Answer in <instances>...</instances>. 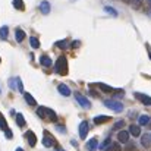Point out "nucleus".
<instances>
[{
  "label": "nucleus",
  "mask_w": 151,
  "mask_h": 151,
  "mask_svg": "<svg viewBox=\"0 0 151 151\" xmlns=\"http://www.w3.org/2000/svg\"><path fill=\"white\" fill-rule=\"evenodd\" d=\"M54 72H56V73H59V75H62V76L68 75V72H69V68H68V59H66L65 56H60V57L56 60Z\"/></svg>",
  "instance_id": "1"
},
{
  "label": "nucleus",
  "mask_w": 151,
  "mask_h": 151,
  "mask_svg": "<svg viewBox=\"0 0 151 151\" xmlns=\"http://www.w3.org/2000/svg\"><path fill=\"white\" fill-rule=\"evenodd\" d=\"M104 106L110 110H113L114 113H120L123 110V104L117 100H104Z\"/></svg>",
  "instance_id": "2"
},
{
  "label": "nucleus",
  "mask_w": 151,
  "mask_h": 151,
  "mask_svg": "<svg viewBox=\"0 0 151 151\" xmlns=\"http://www.w3.org/2000/svg\"><path fill=\"white\" fill-rule=\"evenodd\" d=\"M75 99H76V101L79 103V106H82L84 109H90V107H91V103H90V100H88L87 97L81 96L79 93H76V94H75Z\"/></svg>",
  "instance_id": "3"
},
{
  "label": "nucleus",
  "mask_w": 151,
  "mask_h": 151,
  "mask_svg": "<svg viewBox=\"0 0 151 151\" xmlns=\"http://www.w3.org/2000/svg\"><path fill=\"white\" fill-rule=\"evenodd\" d=\"M79 138L81 139H85L87 138V134H88V122L87 120H82L81 123H79Z\"/></svg>",
  "instance_id": "4"
},
{
  "label": "nucleus",
  "mask_w": 151,
  "mask_h": 151,
  "mask_svg": "<svg viewBox=\"0 0 151 151\" xmlns=\"http://www.w3.org/2000/svg\"><path fill=\"white\" fill-rule=\"evenodd\" d=\"M43 145H44V147H47V148H50V147H53V145H54V138H53L50 134H49V131H44Z\"/></svg>",
  "instance_id": "5"
},
{
  "label": "nucleus",
  "mask_w": 151,
  "mask_h": 151,
  "mask_svg": "<svg viewBox=\"0 0 151 151\" xmlns=\"http://www.w3.org/2000/svg\"><path fill=\"white\" fill-rule=\"evenodd\" d=\"M135 99L139 100L144 106H151V97L150 96H145V94H141V93H135Z\"/></svg>",
  "instance_id": "6"
},
{
  "label": "nucleus",
  "mask_w": 151,
  "mask_h": 151,
  "mask_svg": "<svg viewBox=\"0 0 151 151\" xmlns=\"http://www.w3.org/2000/svg\"><path fill=\"white\" fill-rule=\"evenodd\" d=\"M25 138L28 139V144H29L31 147H35V144H37V137H35V134H34L32 131H28V132L25 134Z\"/></svg>",
  "instance_id": "7"
},
{
  "label": "nucleus",
  "mask_w": 151,
  "mask_h": 151,
  "mask_svg": "<svg viewBox=\"0 0 151 151\" xmlns=\"http://www.w3.org/2000/svg\"><path fill=\"white\" fill-rule=\"evenodd\" d=\"M44 111H46V119H49L50 122H56L57 120V114L54 110H51L49 107H44Z\"/></svg>",
  "instance_id": "8"
},
{
  "label": "nucleus",
  "mask_w": 151,
  "mask_h": 151,
  "mask_svg": "<svg viewBox=\"0 0 151 151\" xmlns=\"http://www.w3.org/2000/svg\"><path fill=\"white\" fill-rule=\"evenodd\" d=\"M117 139H119V142H122V144H128V141H129V132H128V131H120V132L117 134Z\"/></svg>",
  "instance_id": "9"
},
{
  "label": "nucleus",
  "mask_w": 151,
  "mask_h": 151,
  "mask_svg": "<svg viewBox=\"0 0 151 151\" xmlns=\"http://www.w3.org/2000/svg\"><path fill=\"white\" fill-rule=\"evenodd\" d=\"M40 12L43 13V15H49L50 13V3L49 1H41L40 3Z\"/></svg>",
  "instance_id": "10"
},
{
  "label": "nucleus",
  "mask_w": 151,
  "mask_h": 151,
  "mask_svg": "<svg viewBox=\"0 0 151 151\" xmlns=\"http://www.w3.org/2000/svg\"><path fill=\"white\" fill-rule=\"evenodd\" d=\"M57 90H59V93H60L62 96H65V97H69V96H70V90H69V87L65 85V84H59Z\"/></svg>",
  "instance_id": "11"
},
{
  "label": "nucleus",
  "mask_w": 151,
  "mask_h": 151,
  "mask_svg": "<svg viewBox=\"0 0 151 151\" xmlns=\"http://www.w3.org/2000/svg\"><path fill=\"white\" fill-rule=\"evenodd\" d=\"M129 135H134V137H139L141 135V128L138 125H131L129 126Z\"/></svg>",
  "instance_id": "12"
},
{
  "label": "nucleus",
  "mask_w": 151,
  "mask_h": 151,
  "mask_svg": "<svg viewBox=\"0 0 151 151\" xmlns=\"http://www.w3.org/2000/svg\"><path fill=\"white\" fill-rule=\"evenodd\" d=\"M141 144H142L144 148H150L151 147V137L148 134H145V135L141 137Z\"/></svg>",
  "instance_id": "13"
},
{
  "label": "nucleus",
  "mask_w": 151,
  "mask_h": 151,
  "mask_svg": "<svg viewBox=\"0 0 151 151\" xmlns=\"http://www.w3.org/2000/svg\"><path fill=\"white\" fill-rule=\"evenodd\" d=\"M15 37H16V41L18 43H22L24 40H25V31H22V29H16L15 31Z\"/></svg>",
  "instance_id": "14"
},
{
  "label": "nucleus",
  "mask_w": 151,
  "mask_h": 151,
  "mask_svg": "<svg viewBox=\"0 0 151 151\" xmlns=\"http://www.w3.org/2000/svg\"><path fill=\"white\" fill-rule=\"evenodd\" d=\"M40 62H41V65H43L44 68H50L51 66V59L49 56H46V54H43V56L40 57Z\"/></svg>",
  "instance_id": "15"
},
{
  "label": "nucleus",
  "mask_w": 151,
  "mask_h": 151,
  "mask_svg": "<svg viewBox=\"0 0 151 151\" xmlns=\"http://www.w3.org/2000/svg\"><path fill=\"white\" fill-rule=\"evenodd\" d=\"M96 148H97V138H91V139L87 142V150L96 151Z\"/></svg>",
  "instance_id": "16"
},
{
  "label": "nucleus",
  "mask_w": 151,
  "mask_h": 151,
  "mask_svg": "<svg viewBox=\"0 0 151 151\" xmlns=\"http://www.w3.org/2000/svg\"><path fill=\"white\" fill-rule=\"evenodd\" d=\"M107 120H110V117H109V116H106V114H103V116H96V117H94V123H96V125L106 123Z\"/></svg>",
  "instance_id": "17"
},
{
  "label": "nucleus",
  "mask_w": 151,
  "mask_h": 151,
  "mask_svg": "<svg viewBox=\"0 0 151 151\" xmlns=\"http://www.w3.org/2000/svg\"><path fill=\"white\" fill-rule=\"evenodd\" d=\"M24 99H25V101L29 104V106H35L37 104V101H35V99L29 94V93H24Z\"/></svg>",
  "instance_id": "18"
},
{
  "label": "nucleus",
  "mask_w": 151,
  "mask_h": 151,
  "mask_svg": "<svg viewBox=\"0 0 151 151\" xmlns=\"http://www.w3.org/2000/svg\"><path fill=\"white\" fill-rule=\"evenodd\" d=\"M138 123H139V126L148 125V123H150V116H148V114H142V116H139V119H138Z\"/></svg>",
  "instance_id": "19"
},
{
  "label": "nucleus",
  "mask_w": 151,
  "mask_h": 151,
  "mask_svg": "<svg viewBox=\"0 0 151 151\" xmlns=\"http://www.w3.org/2000/svg\"><path fill=\"white\" fill-rule=\"evenodd\" d=\"M9 35V27H1L0 28V38L1 40H6Z\"/></svg>",
  "instance_id": "20"
},
{
  "label": "nucleus",
  "mask_w": 151,
  "mask_h": 151,
  "mask_svg": "<svg viewBox=\"0 0 151 151\" xmlns=\"http://www.w3.org/2000/svg\"><path fill=\"white\" fill-rule=\"evenodd\" d=\"M29 44H31L32 49H38V47H40V40H38L37 37H31V38H29Z\"/></svg>",
  "instance_id": "21"
},
{
  "label": "nucleus",
  "mask_w": 151,
  "mask_h": 151,
  "mask_svg": "<svg viewBox=\"0 0 151 151\" xmlns=\"http://www.w3.org/2000/svg\"><path fill=\"white\" fill-rule=\"evenodd\" d=\"M16 123H18V126H25V119H24V114H21V113H18L16 114Z\"/></svg>",
  "instance_id": "22"
},
{
  "label": "nucleus",
  "mask_w": 151,
  "mask_h": 151,
  "mask_svg": "<svg viewBox=\"0 0 151 151\" xmlns=\"http://www.w3.org/2000/svg\"><path fill=\"white\" fill-rule=\"evenodd\" d=\"M13 6H15V9H18V10H24V9H25V4H24L22 0H13Z\"/></svg>",
  "instance_id": "23"
},
{
  "label": "nucleus",
  "mask_w": 151,
  "mask_h": 151,
  "mask_svg": "<svg viewBox=\"0 0 151 151\" xmlns=\"http://www.w3.org/2000/svg\"><path fill=\"white\" fill-rule=\"evenodd\" d=\"M99 87H100L101 91H104V93H113V91H114V88H113V87H109L107 84H100Z\"/></svg>",
  "instance_id": "24"
},
{
  "label": "nucleus",
  "mask_w": 151,
  "mask_h": 151,
  "mask_svg": "<svg viewBox=\"0 0 151 151\" xmlns=\"http://www.w3.org/2000/svg\"><path fill=\"white\" fill-rule=\"evenodd\" d=\"M110 144H111V141H110V138H107V139H104V142H101L100 145H99V148H100L101 151H104Z\"/></svg>",
  "instance_id": "25"
},
{
  "label": "nucleus",
  "mask_w": 151,
  "mask_h": 151,
  "mask_svg": "<svg viewBox=\"0 0 151 151\" xmlns=\"http://www.w3.org/2000/svg\"><path fill=\"white\" fill-rule=\"evenodd\" d=\"M104 151H120V145L113 142V144H110V145H109V147H107Z\"/></svg>",
  "instance_id": "26"
},
{
  "label": "nucleus",
  "mask_w": 151,
  "mask_h": 151,
  "mask_svg": "<svg viewBox=\"0 0 151 151\" xmlns=\"http://www.w3.org/2000/svg\"><path fill=\"white\" fill-rule=\"evenodd\" d=\"M0 129H3V131L7 129V123H6V120H4V117H3L1 113H0Z\"/></svg>",
  "instance_id": "27"
},
{
  "label": "nucleus",
  "mask_w": 151,
  "mask_h": 151,
  "mask_svg": "<svg viewBox=\"0 0 151 151\" xmlns=\"http://www.w3.org/2000/svg\"><path fill=\"white\" fill-rule=\"evenodd\" d=\"M56 46H57L59 49H66V47H68V38H66V40H62V41H57Z\"/></svg>",
  "instance_id": "28"
},
{
  "label": "nucleus",
  "mask_w": 151,
  "mask_h": 151,
  "mask_svg": "<svg viewBox=\"0 0 151 151\" xmlns=\"http://www.w3.org/2000/svg\"><path fill=\"white\" fill-rule=\"evenodd\" d=\"M16 88H18V91H19V93H22V94H24V85H22L21 78H16Z\"/></svg>",
  "instance_id": "29"
},
{
  "label": "nucleus",
  "mask_w": 151,
  "mask_h": 151,
  "mask_svg": "<svg viewBox=\"0 0 151 151\" xmlns=\"http://www.w3.org/2000/svg\"><path fill=\"white\" fill-rule=\"evenodd\" d=\"M104 10H106V12H109V13H111L113 16H117V10H116V9H113V7H110V6H106V7H104Z\"/></svg>",
  "instance_id": "30"
},
{
  "label": "nucleus",
  "mask_w": 151,
  "mask_h": 151,
  "mask_svg": "<svg viewBox=\"0 0 151 151\" xmlns=\"http://www.w3.org/2000/svg\"><path fill=\"white\" fill-rule=\"evenodd\" d=\"M37 114H38L41 119H46V111H44V107H38V109H37Z\"/></svg>",
  "instance_id": "31"
},
{
  "label": "nucleus",
  "mask_w": 151,
  "mask_h": 151,
  "mask_svg": "<svg viewBox=\"0 0 151 151\" xmlns=\"http://www.w3.org/2000/svg\"><path fill=\"white\" fill-rule=\"evenodd\" d=\"M122 126H125V120H117V122L114 123V126H113V129H120Z\"/></svg>",
  "instance_id": "32"
},
{
  "label": "nucleus",
  "mask_w": 151,
  "mask_h": 151,
  "mask_svg": "<svg viewBox=\"0 0 151 151\" xmlns=\"http://www.w3.org/2000/svg\"><path fill=\"white\" fill-rule=\"evenodd\" d=\"M4 135H6V138H7V139H10V138L13 137V134H12V131H10V129H6V131H4Z\"/></svg>",
  "instance_id": "33"
},
{
  "label": "nucleus",
  "mask_w": 151,
  "mask_h": 151,
  "mask_svg": "<svg viewBox=\"0 0 151 151\" xmlns=\"http://www.w3.org/2000/svg\"><path fill=\"white\" fill-rule=\"evenodd\" d=\"M131 1L134 3V6H135V7H139V6L142 4V0H131Z\"/></svg>",
  "instance_id": "34"
},
{
  "label": "nucleus",
  "mask_w": 151,
  "mask_h": 151,
  "mask_svg": "<svg viewBox=\"0 0 151 151\" xmlns=\"http://www.w3.org/2000/svg\"><path fill=\"white\" fill-rule=\"evenodd\" d=\"M79 44H81L79 41H73V43H72V49H78V47H79Z\"/></svg>",
  "instance_id": "35"
},
{
  "label": "nucleus",
  "mask_w": 151,
  "mask_h": 151,
  "mask_svg": "<svg viewBox=\"0 0 151 151\" xmlns=\"http://www.w3.org/2000/svg\"><path fill=\"white\" fill-rule=\"evenodd\" d=\"M56 128H57V131H60L62 134H65V126H62V125H57Z\"/></svg>",
  "instance_id": "36"
},
{
  "label": "nucleus",
  "mask_w": 151,
  "mask_h": 151,
  "mask_svg": "<svg viewBox=\"0 0 151 151\" xmlns=\"http://www.w3.org/2000/svg\"><path fill=\"white\" fill-rule=\"evenodd\" d=\"M135 150V147L132 145V144H128V148H126V151H134Z\"/></svg>",
  "instance_id": "37"
},
{
  "label": "nucleus",
  "mask_w": 151,
  "mask_h": 151,
  "mask_svg": "<svg viewBox=\"0 0 151 151\" xmlns=\"http://www.w3.org/2000/svg\"><path fill=\"white\" fill-rule=\"evenodd\" d=\"M56 150H57V151H65V150H63V148H60L59 145H56Z\"/></svg>",
  "instance_id": "38"
},
{
  "label": "nucleus",
  "mask_w": 151,
  "mask_h": 151,
  "mask_svg": "<svg viewBox=\"0 0 151 151\" xmlns=\"http://www.w3.org/2000/svg\"><path fill=\"white\" fill-rule=\"evenodd\" d=\"M148 57H150V59H151V49H150V50H148Z\"/></svg>",
  "instance_id": "39"
},
{
  "label": "nucleus",
  "mask_w": 151,
  "mask_h": 151,
  "mask_svg": "<svg viewBox=\"0 0 151 151\" xmlns=\"http://www.w3.org/2000/svg\"><path fill=\"white\" fill-rule=\"evenodd\" d=\"M16 151H24V150H22L21 147H18V148H16Z\"/></svg>",
  "instance_id": "40"
},
{
  "label": "nucleus",
  "mask_w": 151,
  "mask_h": 151,
  "mask_svg": "<svg viewBox=\"0 0 151 151\" xmlns=\"http://www.w3.org/2000/svg\"><path fill=\"white\" fill-rule=\"evenodd\" d=\"M147 1H148V4H150V6H151V0H147Z\"/></svg>",
  "instance_id": "41"
},
{
  "label": "nucleus",
  "mask_w": 151,
  "mask_h": 151,
  "mask_svg": "<svg viewBox=\"0 0 151 151\" xmlns=\"http://www.w3.org/2000/svg\"><path fill=\"white\" fill-rule=\"evenodd\" d=\"M123 1H126V3H129V1H131V0H123Z\"/></svg>",
  "instance_id": "42"
},
{
  "label": "nucleus",
  "mask_w": 151,
  "mask_h": 151,
  "mask_svg": "<svg viewBox=\"0 0 151 151\" xmlns=\"http://www.w3.org/2000/svg\"><path fill=\"white\" fill-rule=\"evenodd\" d=\"M148 126H150V128H151V122H150V123H148Z\"/></svg>",
  "instance_id": "43"
},
{
  "label": "nucleus",
  "mask_w": 151,
  "mask_h": 151,
  "mask_svg": "<svg viewBox=\"0 0 151 151\" xmlns=\"http://www.w3.org/2000/svg\"><path fill=\"white\" fill-rule=\"evenodd\" d=\"M0 62H1V59H0Z\"/></svg>",
  "instance_id": "44"
},
{
  "label": "nucleus",
  "mask_w": 151,
  "mask_h": 151,
  "mask_svg": "<svg viewBox=\"0 0 151 151\" xmlns=\"http://www.w3.org/2000/svg\"><path fill=\"white\" fill-rule=\"evenodd\" d=\"M150 13H151V10H150Z\"/></svg>",
  "instance_id": "45"
},
{
  "label": "nucleus",
  "mask_w": 151,
  "mask_h": 151,
  "mask_svg": "<svg viewBox=\"0 0 151 151\" xmlns=\"http://www.w3.org/2000/svg\"><path fill=\"white\" fill-rule=\"evenodd\" d=\"M0 93H1V91H0Z\"/></svg>",
  "instance_id": "46"
}]
</instances>
